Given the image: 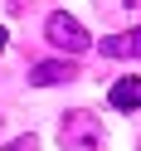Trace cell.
I'll return each instance as SVG.
<instances>
[{"label":"cell","mask_w":141,"mask_h":151,"mask_svg":"<svg viewBox=\"0 0 141 151\" xmlns=\"http://www.w3.org/2000/svg\"><path fill=\"white\" fill-rule=\"evenodd\" d=\"M102 141H107V132H102L97 112H88V107L63 112V122H59V146L63 151H102Z\"/></svg>","instance_id":"1"},{"label":"cell","mask_w":141,"mask_h":151,"mask_svg":"<svg viewBox=\"0 0 141 151\" xmlns=\"http://www.w3.org/2000/svg\"><path fill=\"white\" fill-rule=\"evenodd\" d=\"M44 39H49L59 54H83V49H92V39H88V29H83V20H73L68 10H54L49 20H44Z\"/></svg>","instance_id":"2"},{"label":"cell","mask_w":141,"mask_h":151,"mask_svg":"<svg viewBox=\"0 0 141 151\" xmlns=\"http://www.w3.org/2000/svg\"><path fill=\"white\" fill-rule=\"evenodd\" d=\"M68 78H78L73 59H44V63L29 68V83H34V88H59V83H68Z\"/></svg>","instance_id":"3"},{"label":"cell","mask_w":141,"mask_h":151,"mask_svg":"<svg viewBox=\"0 0 141 151\" xmlns=\"http://www.w3.org/2000/svg\"><path fill=\"white\" fill-rule=\"evenodd\" d=\"M97 49H102V59H141V24L122 29V34H107Z\"/></svg>","instance_id":"4"},{"label":"cell","mask_w":141,"mask_h":151,"mask_svg":"<svg viewBox=\"0 0 141 151\" xmlns=\"http://www.w3.org/2000/svg\"><path fill=\"white\" fill-rule=\"evenodd\" d=\"M107 102H112L117 112H136V107H141V78H117V83L107 88Z\"/></svg>","instance_id":"5"},{"label":"cell","mask_w":141,"mask_h":151,"mask_svg":"<svg viewBox=\"0 0 141 151\" xmlns=\"http://www.w3.org/2000/svg\"><path fill=\"white\" fill-rule=\"evenodd\" d=\"M5 151H39V137L34 132L29 137H15V141H5Z\"/></svg>","instance_id":"6"},{"label":"cell","mask_w":141,"mask_h":151,"mask_svg":"<svg viewBox=\"0 0 141 151\" xmlns=\"http://www.w3.org/2000/svg\"><path fill=\"white\" fill-rule=\"evenodd\" d=\"M5 39H10V34H5V24H0V54H5Z\"/></svg>","instance_id":"7"},{"label":"cell","mask_w":141,"mask_h":151,"mask_svg":"<svg viewBox=\"0 0 141 151\" xmlns=\"http://www.w3.org/2000/svg\"><path fill=\"white\" fill-rule=\"evenodd\" d=\"M136 151H141V141H136Z\"/></svg>","instance_id":"8"}]
</instances>
